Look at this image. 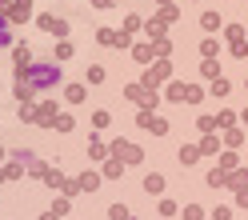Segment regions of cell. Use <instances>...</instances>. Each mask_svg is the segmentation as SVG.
<instances>
[{
    "label": "cell",
    "instance_id": "obj_19",
    "mask_svg": "<svg viewBox=\"0 0 248 220\" xmlns=\"http://www.w3.org/2000/svg\"><path fill=\"white\" fill-rule=\"evenodd\" d=\"M180 164H196V148H180Z\"/></svg>",
    "mask_w": 248,
    "mask_h": 220
},
{
    "label": "cell",
    "instance_id": "obj_17",
    "mask_svg": "<svg viewBox=\"0 0 248 220\" xmlns=\"http://www.w3.org/2000/svg\"><path fill=\"white\" fill-rule=\"evenodd\" d=\"M148 128H152V132H156V136H164V132H168V124H164L160 116H152V124H148Z\"/></svg>",
    "mask_w": 248,
    "mask_h": 220
},
{
    "label": "cell",
    "instance_id": "obj_25",
    "mask_svg": "<svg viewBox=\"0 0 248 220\" xmlns=\"http://www.w3.org/2000/svg\"><path fill=\"white\" fill-rule=\"evenodd\" d=\"M220 168H224V172H232V168H236V156H232V152H228V156H220Z\"/></svg>",
    "mask_w": 248,
    "mask_h": 220
},
{
    "label": "cell",
    "instance_id": "obj_8",
    "mask_svg": "<svg viewBox=\"0 0 248 220\" xmlns=\"http://www.w3.org/2000/svg\"><path fill=\"white\" fill-rule=\"evenodd\" d=\"M36 120H40V124H56V108H52V104H40V108H36Z\"/></svg>",
    "mask_w": 248,
    "mask_h": 220
},
{
    "label": "cell",
    "instance_id": "obj_31",
    "mask_svg": "<svg viewBox=\"0 0 248 220\" xmlns=\"http://www.w3.org/2000/svg\"><path fill=\"white\" fill-rule=\"evenodd\" d=\"M0 156H4V148H0Z\"/></svg>",
    "mask_w": 248,
    "mask_h": 220
},
{
    "label": "cell",
    "instance_id": "obj_12",
    "mask_svg": "<svg viewBox=\"0 0 248 220\" xmlns=\"http://www.w3.org/2000/svg\"><path fill=\"white\" fill-rule=\"evenodd\" d=\"M200 24L212 32V28H220V16H216V12H204V16H200Z\"/></svg>",
    "mask_w": 248,
    "mask_h": 220
},
{
    "label": "cell",
    "instance_id": "obj_28",
    "mask_svg": "<svg viewBox=\"0 0 248 220\" xmlns=\"http://www.w3.org/2000/svg\"><path fill=\"white\" fill-rule=\"evenodd\" d=\"M92 4H96V8H108V4H112V0H92Z\"/></svg>",
    "mask_w": 248,
    "mask_h": 220
},
{
    "label": "cell",
    "instance_id": "obj_5",
    "mask_svg": "<svg viewBox=\"0 0 248 220\" xmlns=\"http://www.w3.org/2000/svg\"><path fill=\"white\" fill-rule=\"evenodd\" d=\"M28 16H32V0H16L8 12V20H28Z\"/></svg>",
    "mask_w": 248,
    "mask_h": 220
},
{
    "label": "cell",
    "instance_id": "obj_29",
    "mask_svg": "<svg viewBox=\"0 0 248 220\" xmlns=\"http://www.w3.org/2000/svg\"><path fill=\"white\" fill-rule=\"evenodd\" d=\"M44 220H56V212H48V216H44Z\"/></svg>",
    "mask_w": 248,
    "mask_h": 220
},
{
    "label": "cell",
    "instance_id": "obj_14",
    "mask_svg": "<svg viewBox=\"0 0 248 220\" xmlns=\"http://www.w3.org/2000/svg\"><path fill=\"white\" fill-rule=\"evenodd\" d=\"M100 44H120V36L112 32V28H100Z\"/></svg>",
    "mask_w": 248,
    "mask_h": 220
},
{
    "label": "cell",
    "instance_id": "obj_6",
    "mask_svg": "<svg viewBox=\"0 0 248 220\" xmlns=\"http://www.w3.org/2000/svg\"><path fill=\"white\" fill-rule=\"evenodd\" d=\"M84 96H88L84 84H68V88H64V100H68V104H84Z\"/></svg>",
    "mask_w": 248,
    "mask_h": 220
},
{
    "label": "cell",
    "instance_id": "obj_23",
    "mask_svg": "<svg viewBox=\"0 0 248 220\" xmlns=\"http://www.w3.org/2000/svg\"><path fill=\"white\" fill-rule=\"evenodd\" d=\"M200 132H216V120L212 116H200Z\"/></svg>",
    "mask_w": 248,
    "mask_h": 220
},
{
    "label": "cell",
    "instance_id": "obj_11",
    "mask_svg": "<svg viewBox=\"0 0 248 220\" xmlns=\"http://www.w3.org/2000/svg\"><path fill=\"white\" fill-rule=\"evenodd\" d=\"M108 220H132V216H128L124 204H112V208H108Z\"/></svg>",
    "mask_w": 248,
    "mask_h": 220
},
{
    "label": "cell",
    "instance_id": "obj_2",
    "mask_svg": "<svg viewBox=\"0 0 248 220\" xmlns=\"http://www.w3.org/2000/svg\"><path fill=\"white\" fill-rule=\"evenodd\" d=\"M128 100H136V104H156V88L132 84V88H128Z\"/></svg>",
    "mask_w": 248,
    "mask_h": 220
},
{
    "label": "cell",
    "instance_id": "obj_13",
    "mask_svg": "<svg viewBox=\"0 0 248 220\" xmlns=\"http://www.w3.org/2000/svg\"><path fill=\"white\" fill-rule=\"evenodd\" d=\"M168 100H176V104H184V84H168Z\"/></svg>",
    "mask_w": 248,
    "mask_h": 220
},
{
    "label": "cell",
    "instance_id": "obj_18",
    "mask_svg": "<svg viewBox=\"0 0 248 220\" xmlns=\"http://www.w3.org/2000/svg\"><path fill=\"white\" fill-rule=\"evenodd\" d=\"M44 180H48L52 188H64V176H60V172H44Z\"/></svg>",
    "mask_w": 248,
    "mask_h": 220
},
{
    "label": "cell",
    "instance_id": "obj_30",
    "mask_svg": "<svg viewBox=\"0 0 248 220\" xmlns=\"http://www.w3.org/2000/svg\"><path fill=\"white\" fill-rule=\"evenodd\" d=\"M0 180H4V172H0Z\"/></svg>",
    "mask_w": 248,
    "mask_h": 220
},
{
    "label": "cell",
    "instance_id": "obj_26",
    "mask_svg": "<svg viewBox=\"0 0 248 220\" xmlns=\"http://www.w3.org/2000/svg\"><path fill=\"white\" fill-rule=\"evenodd\" d=\"M232 184H236L240 192H244V188H248V172H236V176H232Z\"/></svg>",
    "mask_w": 248,
    "mask_h": 220
},
{
    "label": "cell",
    "instance_id": "obj_3",
    "mask_svg": "<svg viewBox=\"0 0 248 220\" xmlns=\"http://www.w3.org/2000/svg\"><path fill=\"white\" fill-rule=\"evenodd\" d=\"M112 152H116V156H124V164H140V148H136V144H124V140H116Z\"/></svg>",
    "mask_w": 248,
    "mask_h": 220
},
{
    "label": "cell",
    "instance_id": "obj_21",
    "mask_svg": "<svg viewBox=\"0 0 248 220\" xmlns=\"http://www.w3.org/2000/svg\"><path fill=\"white\" fill-rule=\"evenodd\" d=\"M52 212H56V216H64V212H68V196H60V200L52 204Z\"/></svg>",
    "mask_w": 248,
    "mask_h": 220
},
{
    "label": "cell",
    "instance_id": "obj_20",
    "mask_svg": "<svg viewBox=\"0 0 248 220\" xmlns=\"http://www.w3.org/2000/svg\"><path fill=\"white\" fill-rule=\"evenodd\" d=\"M204 216V208H196V204H188V208H184V220H200Z\"/></svg>",
    "mask_w": 248,
    "mask_h": 220
},
{
    "label": "cell",
    "instance_id": "obj_22",
    "mask_svg": "<svg viewBox=\"0 0 248 220\" xmlns=\"http://www.w3.org/2000/svg\"><path fill=\"white\" fill-rule=\"evenodd\" d=\"M56 128L60 132H72V116H56Z\"/></svg>",
    "mask_w": 248,
    "mask_h": 220
},
{
    "label": "cell",
    "instance_id": "obj_27",
    "mask_svg": "<svg viewBox=\"0 0 248 220\" xmlns=\"http://www.w3.org/2000/svg\"><path fill=\"white\" fill-rule=\"evenodd\" d=\"M236 204H240V208H248V188H244V192H236Z\"/></svg>",
    "mask_w": 248,
    "mask_h": 220
},
{
    "label": "cell",
    "instance_id": "obj_16",
    "mask_svg": "<svg viewBox=\"0 0 248 220\" xmlns=\"http://www.w3.org/2000/svg\"><path fill=\"white\" fill-rule=\"evenodd\" d=\"M228 40H232V44H240V40H244V28H240V24H232V28H228Z\"/></svg>",
    "mask_w": 248,
    "mask_h": 220
},
{
    "label": "cell",
    "instance_id": "obj_9",
    "mask_svg": "<svg viewBox=\"0 0 248 220\" xmlns=\"http://www.w3.org/2000/svg\"><path fill=\"white\" fill-rule=\"evenodd\" d=\"M144 192H164V176H156V172L144 176Z\"/></svg>",
    "mask_w": 248,
    "mask_h": 220
},
{
    "label": "cell",
    "instance_id": "obj_24",
    "mask_svg": "<svg viewBox=\"0 0 248 220\" xmlns=\"http://www.w3.org/2000/svg\"><path fill=\"white\" fill-rule=\"evenodd\" d=\"M104 176H120V160H108L104 164Z\"/></svg>",
    "mask_w": 248,
    "mask_h": 220
},
{
    "label": "cell",
    "instance_id": "obj_15",
    "mask_svg": "<svg viewBox=\"0 0 248 220\" xmlns=\"http://www.w3.org/2000/svg\"><path fill=\"white\" fill-rule=\"evenodd\" d=\"M76 184H80V188H96V184H100V176H92V172H84V176L76 180Z\"/></svg>",
    "mask_w": 248,
    "mask_h": 220
},
{
    "label": "cell",
    "instance_id": "obj_7",
    "mask_svg": "<svg viewBox=\"0 0 248 220\" xmlns=\"http://www.w3.org/2000/svg\"><path fill=\"white\" fill-rule=\"evenodd\" d=\"M8 44H12V20L0 16V48H8Z\"/></svg>",
    "mask_w": 248,
    "mask_h": 220
},
{
    "label": "cell",
    "instance_id": "obj_1",
    "mask_svg": "<svg viewBox=\"0 0 248 220\" xmlns=\"http://www.w3.org/2000/svg\"><path fill=\"white\" fill-rule=\"evenodd\" d=\"M24 80L32 84V92H44V88H56L60 84V64H28Z\"/></svg>",
    "mask_w": 248,
    "mask_h": 220
},
{
    "label": "cell",
    "instance_id": "obj_4",
    "mask_svg": "<svg viewBox=\"0 0 248 220\" xmlns=\"http://www.w3.org/2000/svg\"><path fill=\"white\" fill-rule=\"evenodd\" d=\"M40 28H44V32H52V36H60V40L68 36V24L56 20V16H40Z\"/></svg>",
    "mask_w": 248,
    "mask_h": 220
},
{
    "label": "cell",
    "instance_id": "obj_10",
    "mask_svg": "<svg viewBox=\"0 0 248 220\" xmlns=\"http://www.w3.org/2000/svg\"><path fill=\"white\" fill-rule=\"evenodd\" d=\"M204 96H200V88H192V84H184V104H200Z\"/></svg>",
    "mask_w": 248,
    "mask_h": 220
}]
</instances>
